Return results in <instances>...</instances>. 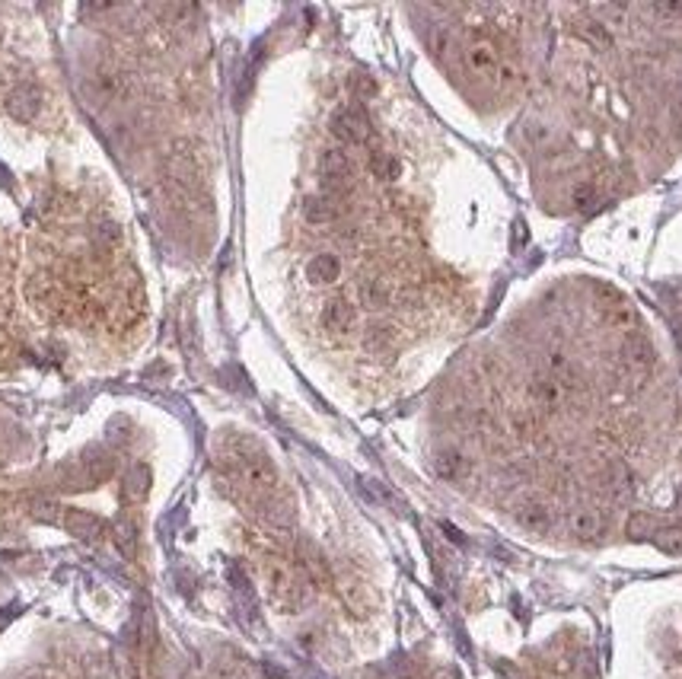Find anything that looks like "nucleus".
I'll return each instance as SVG.
<instances>
[{"label": "nucleus", "mask_w": 682, "mask_h": 679, "mask_svg": "<svg viewBox=\"0 0 682 679\" xmlns=\"http://www.w3.org/2000/svg\"><path fill=\"white\" fill-rule=\"evenodd\" d=\"M7 316H10V307H7V252H4V242H0V358H10V345H14Z\"/></svg>", "instance_id": "1"}]
</instances>
